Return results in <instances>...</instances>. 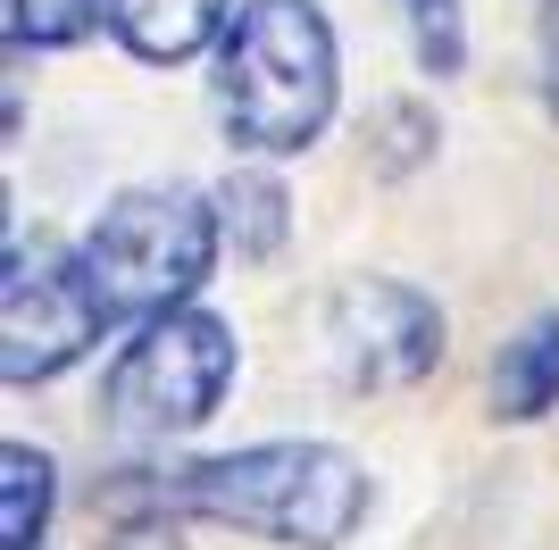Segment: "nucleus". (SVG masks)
Returning a JSON list of instances; mask_svg holds the SVG:
<instances>
[{
  "instance_id": "f8f14e48",
  "label": "nucleus",
  "mask_w": 559,
  "mask_h": 550,
  "mask_svg": "<svg viewBox=\"0 0 559 550\" xmlns=\"http://www.w3.org/2000/svg\"><path fill=\"white\" fill-rule=\"evenodd\" d=\"M100 17H109V0H9V43L59 50V43H84Z\"/></svg>"
},
{
  "instance_id": "7ed1b4c3",
  "label": "nucleus",
  "mask_w": 559,
  "mask_h": 550,
  "mask_svg": "<svg viewBox=\"0 0 559 550\" xmlns=\"http://www.w3.org/2000/svg\"><path fill=\"white\" fill-rule=\"evenodd\" d=\"M217 242H226V226H217L210 192H192V183H134V192H117L93 217L84 267L100 275V292H109L117 318L159 325L210 284Z\"/></svg>"
},
{
  "instance_id": "20e7f679",
  "label": "nucleus",
  "mask_w": 559,
  "mask_h": 550,
  "mask_svg": "<svg viewBox=\"0 0 559 550\" xmlns=\"http://www.w3.org/2000/svg\"><path fill=\"white\" fill-rule=\"evenodd\" d=\"M234 384V325L210 309H176V318L142 325L109 367V426L117 434H192L201 417H217Z\"/></svg>"
},
{
  "instance_id": "9d476101",
  "label": "nucleus",
  "mask_w": 559,
  "mask_h": 550,
  "mask_svg": "<svg viewBox=\"0 0 559 550\" xmlns=\"http://www.w3.org/2000/svg\"><path fill=\"white\" fill-rule=\"evenodd\" d=\"M50 526V458L34 442L0 451V550H34Z\"/></svg>"
},
{
  "instance_id": "423d86ee",
  "label": "nucleus",
  "mask_w": 559,
  "mask_h": 550,
  "mask_svg": "<svg viewBox=\"0 0 559 550\" xmlns=\"http://www.w3.org/2000/svg\"><path fill=\"white\" fill-rule=\"evenodd\" d=\"M443 359V309L401 275H343L326 292V367L350 392H401Z\"/></svg>"
},
{
  "instance_id": "4468645a",
  "label": "nucleus",
  "mask_w": 559,
  "mask_h": 550,
  "mask_svg": "<svg viewBox=\"0 0 559 550\" xmlns=\"http://www.w3.org/2000/svg\"><path fill=\"white\" fill-rule=\"evenodd\" d=\"M109 550H185V534L167 526V517H142V526H126Z\"/></svg>"
},
{
  "instance_id": "f03ea898",
  "label": "nucleus",
  "mask_w": 559,
  "mask_h": 550,
  "mask_svg": "<svg viewBox=\"0 0 559 550\" xmlns=\"http://www.w3.org/2000/svg\"><path fill=\"white\" fill-rule=\"evenodd\" d=\"M343 100V50L318 0H242L217 43V117L259 159H293L326 134Z\"/></svg>"
},
{
  "instance_id": "0eeeda50",
  "label": "nucleus",
  "mask_w": 559,
  "mask_h": 550,
  "mask_svg": "<svg viewBox=\"0 0 559 550\" xmlns=\"http://www.w3.org/2000/svg\"><path fill=\"white\" fill-rule=\"evenodd\" d=\"M234 0H109V34L151 68H176L192 50H210L234 34Z\"/></svg>"
},
{
  "instance_id": "6e6552de",
  "label": "nucleus",
  "mask_w": 559,
  "mask_h": 550,
  "mask_svg": "<svg viewBox=\"0 0 559 550\" xmlns=\"http://www.w3.org/2000/svg\"><path fill=\"white\" fill-rule=\"evenodd\" d=\"M559 409V309L535 325H518L501 359H492V417L501 426H535Z\"/></svg>"
},
{
  "instance_id": "39448f33",
  "label": "nucleus",
  "mask_w": 559,
  "mask_h": 550,
  "mask_svg": "<svg viewBox=\"0 0 559 550\" xmlns=\"http://www.w3.org/2000/svg\"><path fill=\"white\" fill-rule=\"evenodd\" d=\"M109 292L100 275L84 267V251H59V242H9V284H0V375L9 384H50L68 375L84 350L100 343L109 325Z\"/></svg>"
},
{
  "instance_id": "1a4fd4ad",
  "label": "nucleus",
  "mask_w": 559,
  "mask_h": 550,
  "mask_svg": "<svg viewBox=\"0 0 559 550\" xmlns=\"http://www.w3.org/2000/svg\"><path fill=\"white\" fill-rule=\"evenodd\" d=\"M210 201H217V226H226L234 259H267V251L284 242V183H276V176L234 167V176L217 183Z\"/></svg>"
},
{
  "instance_id": "ddd939ff",
  "label": "nucleus",
  "mask_w": 559,
  "mask_h": 550,
  "mask_svg": "<svg viewBox=\"0 0 559 550\" xmlns=\"http://www.w3.org/2000/svg\"><path fill=\"white\" fill-rule=\"evenodd\" d=\"M535 50H543V92H551V109H559V0L535 9Z\"/></svg>"
},
{
  "instance_id": "9b49d317",
  "label": "nucleus",
  "mask_w": 559,
  "mask_h": 550,
  "mask_svg": "<svg viewBox=\"0 0 559 550\" xmlns=\"http://www.w3.org/2000/svg\"><path fill=\"white\" fill-rule=\"evenodd\" d=\"M401 25H409V50H418L426 75H460L467 68V17L460 0H393Z\"/></svg>"
},
{
  "instance_id": "f257e3e1",
  "label": "nucleus",
  "mask_w": 559,
  "mask_h": 550,
  "mask_svg": "<svg viewBox=\"0 0 559 550\" xmlns=\"http://www.w3.org/2000/svg\"><path fill=\"white\" fill-rule=\"evenodd\" d=\"M109 501H142L159 517H210L276 550H343L368 517L376 483L334 442H251V451L185 458L142 483H109Z\"/></svg>"
}]
</instances>
